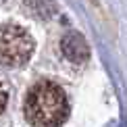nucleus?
I'll list each match as a JSON object with an SVG mask.
<instances>
[{"label": "nucleus", "mask_w": 127, "mask_h": 127, "mask_svg": "<svg viewBox=\"0 0 127 127\" xmlns=\"http://www.w3.org/2000/svg\"><path fill=\"white\" fill-rule=\"evenodd\" d=\"M23 113L27 123L40 127H54L69 117V100L61 86L52 81H38L25 96Z\"/></svg>", "instance_id": "nucleus-1"}, {"label": "nucleus", "mask_w": 127, "mask_h": 127, "mask_svg": "<svg viewBox=\"0 0 127 127\" xmlns=\"http://www.w3.org/2000/svg\"><path fill=\"white\" fill-rule=\"evenodd\" d=\"M33 38L21 25H0V63L6 67H23L33 54Z\"/></svg>", "instance_id": "nucleus-2"}, {"label": "nucleus", "mask_w": 127, "mask_h": 127, "mask_svg": "<svg viewBox=\"0 0 127 127\" xmlns=\"http://www.w3.org/2000/svg\"><path fill=\"white\" fill-rule=\"evenodd\" d=\"M63 52H65V56L69 61L81 65L88 59V44L79 33H69L63 38Z\"/></svg>", "instance_id": "nucleus-3"}, {"label": "nucleus", "mask_w": 127, "mask_h": 127, "mask_svg": "<svg viewBox=\"0 0 127 127\" xmlns=\"http://www.w3.org/2000/svg\"><path fill=\"white\" fill-rule=\"evenodd\" d=\"M6 102H8V92H6V88L0 83V113L6 108Z\"/></svg>", "instance_id": "nucleus-4"}]
</instances>
